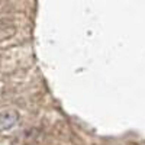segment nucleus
<instances>
[{"mask_svg": "<svg viewBox=\"0 0 145 145\" xmlns=\"http://www.w3.org/2000/svg\"><path fill=\"white\" fill-rule=\"evenodd\" d=\"M19 122V113L16 110L0 112V131H9Z\"/></svg>", "mask_w": 145, "mask_h": 145, "instance_id": "nucleus-1", "label": "nucleus"}]
</instances>
